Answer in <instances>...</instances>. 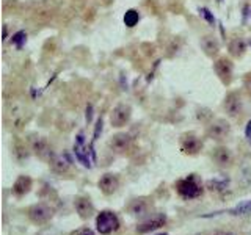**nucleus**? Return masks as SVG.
<instances>
[{
    "label": "nucleus",
    "instance_id": "1",
    "mask_svg": "<svg viewBox=\"0 0 251 235\" xmlns=\"http://www.w3.org/2000/svg\"><path fill=\"white\" fill-rule=\"evenodd\" d=\"M176 190L185 199H195V198H198V196H201L202 193V188L196 182L195 176H188L182 180H179L176 184Z\"/></svg>",
    "mask_w": 251,
    "mask_h": 235
},
{
    "label": "nucleus",
    "instance_id": "26",
    "mask_svg": "<svg viewBox=\"0 0 251 235\" xmlns=\"http://www.w3.org/2000/svg\"><path fill=\"white\" fill-rule=\"evenodd\" d=\"M200 13H201L202 18L210 24V25H214V24H215V18H214V14L210 13L209 8H200Z\"/></svg>",
    "mask_w": 251,
    "mask_h": 235
},
{
    "label": "nucleus",
    "instance_id": "9",
    "mask_svg": "<svg viewBox=\"0 0 251 235\" xmlns=\"http://www.w3.org/2000/svg\"><path fill=\"white\" fill-rule=\"evenodd\" d=\"M30 144H31V151H33L38 157H41V159H47L50 160L53 157V152L52 149L47 144V141L41 137H33L30 140Z\"/></svg>",
    "mask_w": 251,
    "mask_h": 235
},
{
    "label": "nucleus",
    "instance_id": "22",
    "mask_svg": "<svg viewBox=\"0 0 251 235\" xmlns=\"http://www.w3.org/2000/svg\"><path fill=\"white\" fill-rule=\"evenodd\" d=\"M229 213L231 215H248L251 213V201H247V202H242L239 204V206H235L234 209L229 210Z\"/></svg>",
    "mask_w": 251,
    "mask_h": 235
},
{
    "label": "nucleus",
    "instance_id": "25",
    "mask_svg": "<svg viewBox=\"0 0 251 235\" xmlns=\"http://www.w3.org/2000/svg\"><path fill=\"white\" fill-rule=\"evenodd\" d=\"M207 187L210 190H223L227 187V180H210L207 182Z\"/></svg>",
    "mask_w": 251,
    "mask_h": 235
},
{
    "label": "nucleus",
    "instance_id": "16",
    "mask_svg": "<svg viewBox=\"0 0 251 235\" xmlns=\"http://www.w3.org/2000/svg\"><path fill=\"white\" fill-rule=\"evenodd\" d=\"M30 188H31V179L28 176H19L13 185V191L18 196H24L30 191Z\"/></svg>",
    "mask_w": 251,
    "mask_h": 235
},
{
    "label": "nucleus",
    "instance_id": "24",
    "mask_svg": "<svg viewBox=\"0 0 251 235\" xmlns=\"http://www.w3.org/2000/svg\"><path fill=\"white\" fill-rule=\"evenodd\" d=\"M27 41V33L25 31H18V33L13 35V44H16L18 49H22V46Z\"/></svg>",
    "mask_w": 251,
    "mask_h": 235
},
{
    "label": "nucleus",
    "instance_id": "21",
    "mask_svg": "<svg viewBox=\"0 0 251 235\" xmlns=\"http://www.w3.org/2000/svg\"><path fill=\"white\" fill-rule=\"evenodd\" d=\"M140 21V14L137 10H129V11H126L124 14V24L127 27H135L137 24Z\"/></svg>",
    "mask_w": 251,
    "mask_h": 235
},
{
    "label": "nucleus",
    "instance_id": "23",
    "mask_svg": "<svg viewBox=\"0 0 251 235\" xmlns=\"http://www.w3.org/2000/svg\"><path fill=\"white\" fill-rule=\"evenodd\" d=\"M240 182L243 187L251 185V162H248V164L242 166L240 169Z\"/></svg>",
    "mask_w": 251,
    "mask_h": 235
},
{
    "label": "nucleus",
    "instance_id": "6",
    "mask_svg": "<svg viewBox=\"0 0 251 235\" xmlns=\"http://www.w3.org/2000/svg\"><path fill=\"white\" fill-rule=\"evenodd\" d=\"M231 125L226 119H215L207 127V137L212 140H223L229 135Z\"/></svg>",
    "mask_w": 251,
    "mask_h": 235
},
{
    "label": "nucleus",
    "instance_id": "7",
    "mask_svg": "<svg viewBox=\"0 0 251 235\" xmlns=\"http://www.w3.org/2000/svg\"><path fill=\"white\" fill-rule=\"evenodd\" d=\"M242 99L239 93H229L225 99V110L231 118H239L242 115Z\"/></svg>",
    "mask_w": 251,
    "mask_h": 235
},
{
    "label": "nucleus",
    "instance_id": "31",
    "mask_svg": "<svg viewBox=\"0 0 251 235\" xmlns=\"http://www.w3.org/2000/svg\"><path fill=\"white\" fill-rule=\"evenodd\" d=\"M245 135H247V138H248V140H251V119H250V121H248V124H247Z\"/></svg>",
    "mask_w": 251,
    "mask_h": 235
},
{
    "label": "nucleus",
    "instance_id": "2",
    "mask_svg": "<svg viewBox=\"0 0 251 235\" xmlns=\"http://www.w3.org/2000/svg\"><path fill=\"white\" fill-rule=\"evenodd\" d=\"M96 226H98V232L102 235H108L115 232L118 227H120V219H118L116 213L110 210L100 212L96 218Z\"/></svg>",
    "mask_w": 251,
    "mask_h": 235
},
{
    "label": "nucleus",
    "instance_id": "5",
    "mask_svg": "<svg viewBox=\"0 0 251 235\" xmlns=\"http://www.w3.org/2000/svg\"><path fill=\"white\" fill-rule=\"evenodd\" d=\"M28 218L35 224H46L52 218V209L43 202L35 204L28 209Z\"/></svg>",
    "mask_w": 251,
    "mask_h": 235
},
{
    "label": "nucleus",
    "instance_id": "10",
    "mask_svg": "<svg viewBox=\"0 0 251 235\" xmlns=\"http://www.w3.org/2000/svg\"><path fill=\"white\" fill-rule=\"evenodd\" d=\"M100 191L104 194H113L118 187H120V179H118L116 174H112V172H107V174H104L98 182Z\"/></svg>",
    "mask_w": 251,
    "mask_h": 235
},
{
    "label": "nucleus",
    "instance_id": "33",
    "mask_svg": "<svg viewBox=\"0 0 251 235\" xmlns=\"http://www.w3.org/2000/svg\"><path fill=\"white\" fill-rule=\"evenodd\" d=\"M155 235H168V234H165V232H163V234H155Z\"/></svg>",
    "mask_w": 251,
    "mask_h": 235
},
{
    "label": "nucleus",
    "instance_id": "32",
    "mask_svg": "<svg viewBox=\"0 0 251 235\" xmlns=\"http://www.w3.org/2000/svg\"><path fill=\"white\" fill-rule=\"evenodd\" d=\"M217 235H234V234H231V232H220Z\"/></svg>",
    "mask_w": 251,
    "mask_h": 235
},
{
    "label": "nucleus",
    "instance_id": "13",
    "mask_svg": "<svg viewBox=\"0 0 251 235\" xmlns=\"http://www.w3.org/2000/svg\"><path fill=\"white\" fill-rule=\"evenodd\" d=\"M74 209L78 213V216L83 218V219L90 218L93 215V212H94V207H93L91 201L88 198H85V196H78V198H75Z\"/></svg>",
    "mask_w": 251,
    "mask_h": 235
},
{
    "label": "nucleus",
    "instance_id": "19",
    "mask_svg": "<svg viewBox=\"0 0 251 235\" xmlns=\"http://www.w3.org/2000/svg\"><path fill=\"white\" fill-rule=\"evenodd\" d=\"M129 212L133 216H141L148 212V202L145 199H133L129 206Z\"/></svg>",
    "mask_w": 251,
    "mask_h": 235
},
{
    "label": "nucleus",
    "instance_id": "17",
    "mask_svg": "<svg viewBox=\"0 0 251 235\" xmlns=\"http://www.w3.org/2000/svg\"><path fill=\"white\" fill-rule=\"evenodd\" d=\"M201 47H202V50L209 55V57H214V55H217L218 50H220V44H218V41L215 39V36H210V35L204 36V38L201 39Z\"/></svg>",
    "mask_w": 251,
    "mask_h": 235
},
{
    "label": "nucleus",
    "instance_id": "15",
    "mask_svg": "<svg viewBox=\"0 0 251 235\" xmlns=\"http://www.w3.org/2000/svg\"><path fill=\"white\" fill-rule=\"evenodd\" d=\"M165 223H167V216H165V215H155V216H152L151 219H148V221H145L143 224H140V226L137 227V232H138V234L151 232V231L159 229V227L163 226Z\"/></svg>",
    "mask_w": 251,
    "mask_h": 235
},
{
    "label": "nucleus",
    "instance_id": "8",
    "mask_svg": "<svg viewBox=\"0 0 251 235\" xmlns=\"http://www.w3.org/2000/svg\"><path fill=\"white\" fill-rule=\"evenodd\" d=\"M214 69H215V72L217 75L222 78V80L225 83H229L231 82V78H232V70H234V66H232V63L231 60H227V58H218L215 61V65H214Z\"/></svg>",
    "mask_w": 251,
    "mask_h": 235
},
{
    "label": "nucleus",
    "instance_id": "30",
    "mask_svg": "<svg viewBox=\"0 0 251 235\" xmlns=\"http://www.w3.org/2000/svg\"><path fill=\"white\" fill-rule=\"evenodd\" d=\"M245 88H247V91L251 94V74L245 78Z\"/></svg>",
    "mask_w": 251,
    "mask_h": 235
},
{
    "label": "nucleus",
    "instance_id": "14",
    "mask_svg": "<svg viewBox=\"0 0 251 235\" xmlns=\"http://www.w3.org/2000/svg\"><path fill=\"white\" fill-rule=\"evenodd\" d=\"M212 159H214V162L218 164V166H229V164L232 163V152L227 149L226 146H220L217 147L214 154H212Z\"/></svg>",
    "mask_w": 251,
    "mask_h": 235
},
{
    "label": "nucleus",
    "instance_id": "12",
    "mask_svg": "<svg viewBox=\"0 0 251 235\" xmlns=\"http://www.w3.org/2000/svg\"><path fill=\"white\" fill-rule=\"evenodd\" d=\"M130 146V137L127 133H116L108 141V147L115 152H126Z\"/></svg>",
    "mask_w": 251,
    "mask_h": 235
},
{
    "label": "nucleus",
    "instance_id": "29",
    "mask_svg": "<svg viewBox=\"0 0 251 235\" xmlns=\"http://www.w3.org/2000/svg\"><path fill=\"white\" fill-rule=\"evenodd\" d=\"M93 119V105L88 104V107H86V122H91Z\"/></svg>",
    "mask_w": 251,
    "mask_h": 235
},
{
    "label": "nucleus",
    "instance_id": "4",
    "mask_svg": "<svg viewBox=\"0 0 251 235\" xmlns=\"http://www.w3.org/2000/svg\"><path fill=\"white\" fill-rule=\"evenodd\" d=\"M74 154L77 157V160L80 162L85 168H91V163L94 160L90 159V154L93 155L91 152V147H90V151L86 149V143H85V135L83 133H78L77 138H75V143H74Z\"/></svg>",
    "mask_w": 251,
    "mask_h": 235
},
{
    "label": "nucleus",
    "instance_id": "28",
    "mask_svg": "<svg viewBox=\"0 0 251 235\" xmlns=\"http://www.w3.org/2000/svg\"><path fill=\"white\" fill-rule=\"evenodd\" d=\"M102 132V118H99L96 122V127H94V135H93V143L99 138V133Z\"/></svg>",
    "mask_w": 251,
    "mask_h": 235
},
{
    "label": "nucleus",
    "instance_id": "20",
    "mask_svg": "<svg viewBox=\"0 0 251 235\" xmlns=\"http://www.w3.org/2000/svg\"><path fill=\"white\" fill-rule=\"evenodd\" d=\"M245 50H247V43L243 41V39L237 38V39H234V41H231V44H229V52L234 55V57H242Z\"/></svg>",
    "mask_w": 251,
    "mask_h": 235
},
{
    "label": "nucleus",
    "instance_id": "27",
    "mask_svg": "<svg viewBox=\"0 0 251 235\" xmlns=\"http://www.w3.org/2000/svg\"><path fill=\"white\" fill-rule=\"evenodd\" d=\"M69 235H94V232L90 229V227H80V229L71 232Z\"/></svg>",
    "mask_w": 251,
    "mask_h": 235
},
{
    "label": "nucleus",
    "instance_id": "3",
    "mask_svg": "<svg viewBox=\"0 0 251 235\" xmlns=\"http://www.w3.org/2000/svg\"><path fill=\"white\" fill-rule=\"evenodd\" d=\"M132 116V108L127 104H118L112 113H110V122H112L113 127H123L129 121Z\"/></svg>",
    "mask_w": 251,
    "mask_h": 235
},
{
    "label": "nucleus",
    "instance_id": "18",
    "mask_svg": "<svg viewBox=\"0 0 251 235\" xmlns=\"http://www.w3.org/2000/svg\"><path fill=\"white\" fill-rule=\"evenodd\" d=\"M49 163H50L52 169L57 171V172H66L69 169V162L63 155H55L53 154V157L49 160Z\"/></svg>",
    "mask_w": 251,
    "mask_h": 235
},
{
    "label": "nucleus",
    "instance_id": "11",
    "mask_svg": "<svg viewBox=\"0 0 251 235\" xmlns=\"http://www.w3.org/2000/svg\"><path fill=\"white\" fill-rule=\"evenodd\" d=\"M201 141L200 138H196L195 135H192V133H188V135H184L182 140H180V149L185 152V154H198L201 151Z\"/></svg>",
    "mask_w": 251,
    "mask_h": 235
}]
</instances>
